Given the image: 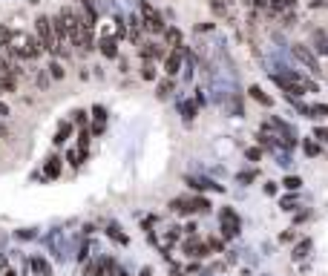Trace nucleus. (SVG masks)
Returning <instances> with one entry per match:
<instances>
[{
  "label": "nucleus",
  "instance_id": "1",
  "mask_svg": "<svg viewBox=\"0 0 328 276\" xmlns=\"http://www.w3.org/2000/svg\"><path fill=\"white\" fill-rule=\"evenodd\" d=\"M35 37L44 52H49V55L58 52V41H55V29H52V18L49 15H38L35 18Z\"/></svg>",
  "mask_w": 328,
  "mask_h": 276
},
{
  "label": "nucleus",
  "instance_id": "2",
  "mask_svg": "<svg viewBox=\"0 0 328 276\" xmlns=\"http://www.w3.org/2000/svg\"><path fill=\"white\" fill-rule=\"evenodd\" d=\"M138 18H141L144 32H150V35H164L167 23H164V18H161V12L156 9V6H150L147 0H141V6H138Z\"/></svg>",
  "mask_w": 328,
  "mask_h": 276
},
{
  "label": "nucleus",
  "instance_id": "3",
  "mask_svg": "<svg viewBox=\"0 0 328 276\" xmlns=\"http://www.w3.org/2000/svg\"><path fill=\"white\" fill-rule=\"evenodd\" d=\"M219 224H222V236H225V239H233V236L239 233V227H242L239 216H236L233 207H222V210H219Z\"/></svg>",
  "mask_w": 328,
  "mask_h": 276
},
{
  "label": "nucleus",
  "instance_id": "4",
  "mask_svg": "<svg viewBox=\"0 0 328 276\" xmlns=\"http://www.w3.org/2000/svg\"><path fill=\"white\" fill-rule=\"evenodd\" d=\"M185 46L181 49H170L167 55H164V72H167V78H173V75H178V69H181V63H185Z\"/></svg>",
  "mask_w": 328,
  "mask_h": 276
},
{
  "label": "nucleus",
  "instance_id": "5",
  "mask_svg": "<svg viewBox=\"0 0 328 276\" xmlns=\"http://www.w3.org/2000/svg\"><path fill=\"white\" fill-rule=\"evenodd\" d=\"M138 55H141V61H156V58H164L167 49L150 41V44H138Z\"/></svg>",
  "mask_w": 328,
  "mask_h": 276
},
{
  "label": "nucleus",
  "instance_id": "6",
  "mask_svg": "<svg viewBox=\"0 0 328 276\" xmlns=\"http://www.w3.org/2000/svg\"><path fill=\"white\" fill-rule=\"evenodd\" d=\"M294 55H297V58H300L302 63H308L311 66V72H319V63H317V58H314V55H311V49L305 44H294Z\"/></svg>",
  "mask_w": 328,
  "mask_h": 276
},
{
  "label": "nucleus",
  "instance_id": "7",
  "mask_svg": "<svg viewBox=\"0 0 328 276\" xmlns=\"http://www.w3.org/2000/svg\"><path fill=\"white\" fill-rule=\"evenodd\" d=\"M127 29H130V32H127V37H130V41H133V44H141V18H138V15H130V18H127Z\"/></svg>",
  "mask_w": 328,
  "mask_h": 276
},
{
  "label": "nucleus",
  "instance_id": "8",
  "mask_svg": "<svg viewBox=\"0 0 328 276\" xmlns=\"http://www.w3.org/2000/svg\"><path fill=\"white\" fill-rule=\"evenodd\" d=\"M164 44H167V52L170 49H181V46H185L181 44V32H178L176 26H167L164 29Z\"/></svg>",
  "mask_w": 328,
  "mask_h": 276
},
{
  "label": "nucleus",
  "instance_id": "9",
  "mask_svg": "<svg viewBox=\"0 0 328 276\" xmlns=\"http://www.w3.org/2000/svg\"><path fill=\"white\" fill-rule=\"evenodd\" d=\"M106 127V109L104 107H92V133L101 135Z\"/></svg>",
  "mask_w": 328,
  "mask_h": 276
},
{
  "label": "nucleus",
  "instance_id": "10",
  "mask_svg": "<svg viewBox=\"0 0 328 276\" xmlns=\"http://www.w3.org/2000/svg\"><path fill=\"white\" fill-rule=\"evenodd\" d=\"M98 49L104 58H118V44L113 37H98Z\"/></svg>",
  "mask_w": 328,
  "mask_h": 276
},
{
  "label": "nucleus",
  "instance_id": "11",
  "mask_svg": "<svg viewBox=\"0 0 328 276\" xmlns=\"http://www.w3.org/2000/svg\"><path fill=\"white\" fill-rule=\"evenodd\" d=\"M187 187H193V190H216V193L222 190L216 181H207V178H187Z\"/></svg>",
  "mask_w": 328,
  "mask_h": 276
},
{
  "label": "nucleus",
  "instance_id": "12",
  "mask_svg": "<svg viewBox=\"0 0 328 276\" xmlns=\"http://www.w3.org/2000/svg\"><path fill=\"white\" fill-rule=\"evenodd\" d=\"M32 270H35L38 276H52V265H49L44 256H32Z\"/></svg>",
  "mask_w": 328,
  "mask_h": 276
},
{
  "label": "nucleus",
  "instance_id": "13",
  "mask_svg": "<svg viewBox=\"0 0 328 276\" xmlns=\"http://www.w3.org/2000/svg\"><path fill=\"white\" fill-rule=\"evenodd\" d=\"M44 173L46 176H52V178H58L61 176V159H58V155H49L46 164H44Z\"/></svg>",
  "mask_w": 328,
  "mask_h": 276
},
{
  "label": "nucleus",
  "instance_id": "14",
  "mask_svg": "<svg viewBox=\"0 0 328 276\" xmlns=\"http://www.w3.org/2000/svg\"><path fill=\"white\" fill-rule=\"evenodd\" d=\"M314 49H317V55H328V37H325L322 29L314 32Z\"/></svg>",
  "mask_w": 328,
  "mask_h": 276
},
{
  "label": "nucleus",
  "instance_id": "15",
  "mask_svg": "<svg viewBox=\"0 0 328 276\" xmlns=\"http://www.w3.org/2000/svg\"><path fill=\"white\" fill-rule=\"evenodd\" d=\"M170 207H173V213H181V216L193 213V210H190V199H173V202H170Z\"/></svg>",
  "mask_w": 328,
  "mask_h": 276
},
{
  "label": "nucleus",
  "instance_id": "16",
  "mask_svg": "<svg viewBox=\"0 0 328 276\" xmlns=\"http://www.w3.org/2000/svg\"><path fill=\"white\" fill-rule=\"evenodd\" d=\"M302 112L308 118H325L328 115V104H314V107H302Z\"/></svg>",
  "mask_w": 328,
  "mask_h": 276
},
{
  "label": "nucleus",
  "instance_id": "17",
  "mask_svg": "<svg viewBox=\"0 0 328 276\" xmlns=\"http://www.w3.org/2000/svg\"><path fill=\"white\" fill-rule=\"evenodd\" d=\"M248 92H250V98L257 101V104H262V107H271V104H274V101H271V95H265L259 87H250Z\"/></svg>",
  "mask_w": 328,
  "mask_h": 276
},
{
  "label": "nucleus",
  "instance_id": "18",
  "mask_svg": "<svg viewBox=\"0 0 328 276\" xmlns=\"http://www.w3.org/2000/svg\"><path fill=\"white\" fill-rule=\"evenodd\" d=\"M190 210H193V213H207V210H210V202L202 199V196H196V199H190Z\"/></svg>",
  "mask_w": 328,
  "mask_h": 276
},
{
  "label": "nucleus",
  "instance_id": "19",
  "mask_svg": "<svg viewBox=\"0 0 328 276\" xmlns=\"http://www.w3.org/2000/svg\"><path fill=\"white\" fill-rule=\"evenodd\" d=\"M141 78H144V81H156V78H159V72H156L153 61H144V63H141Z\"/></svg>",
  "mask_w": 328,
  "mask_h": 276
},
{
  "label": "nucleus",
  "instance_id": "20",
  "mask_svg": "<svg viewBox=\"0 0 328 276\" xmlns=\"http://www.w3.org/2000/svg\"><path fill=\"white\" fill-rule=\"evenodd\" d=\"M69 133H72V124H61V130H58V135H55L52 141H55V144H66Z\"/></svg>",
  "mask_w": 328,
  "mask_h": 276
},
{
  "label": "nucleus",
  "instance_id": "21",
  "mask_svg": "<svg viewBox=\"0 0 328 276\" xmlns=\"http://www.w3.org/2000/svg\"><path fill=\"white\" fill-rule=\"evenodd\" d=\"M106 233H110V239H113V242H121V245H127V236L118 230V224H110V227H106Z\"/></svg>",
  "mask_w": 328,
  "mask_h": 276
},
{
  "label": "nucleus",
  "instance_id": "22",
  "mask_svg": "<svg viewBox=\"0 0 328 276\" xmlns=\"http://www.w3.org/2000/svg\"><path fill=\"white\" fill-rule=\"evenodd\" d=\"M170 92H173V81H159V92H156V95H159V98H167Z\"/></svg>",
  "mask_w": 328,
  "mask_h": 276
},
{
  "label": "nucleus",
  "instance_id": "23",
  "mask_svg": "<svg viewBox=\"0 0 328 276\" xmlns=\"http://www.w3.org/2000/svg\"><path fill=\"white\" fill-rule=\"evenodd\" d=\"M282 187H285V190H300V187H302V178H297V176L282 178Z\"/></svg>",
  "mask_w": 328,
  "mask_h": 276
},
{
  "label": "nucleus",
  "instance_id": "24",
  "mask_svg": "<svg viewBox=\"0 0 328 276\" xmlns=\"http://www.w3.org/2000/svg\"><path fill=\"white\" fill-rule=\"evenodd\" d=\"M46 72H49V75H52L55 81H61V78H63V66H61L58 61H52V63H49V66H46Z\"/></svg>",
  "mask_w": 328,
  "mask_h": 276
},
{
  "label": "nucleus",
  "instance_id": "25",
  "mask_svg": "<svg viewBox=\"0 0 328 276\" xmlns=\"http://www.w3.org/2000/svg\"><path fill=\"white\" fill-rule=\"evenodd\" d=\"M178 233H181V227H167V233H164V242H167V248L178 242Z\"/></svg>",
  "mask_w": 328,
  "mask_h": 276
},
{
  "label": "nucleus",
  "instance_id": "26",
  "mask_svg": "<svg viewBox=\"0 0 328 276\" xmlns=\"http://www.w3.org/2000/svg\"><path fill=\"white\" fill-rule=\"evenodd\" d=\"M302 150H305V155H319V144H317V141H311V138H305Z\"/></svg>",
  "mask_w": 328,
  "mask_h": 276
},
{
  "label": "nucleus",
  "instance_id": "27",
  "mask_svg": "<svg viewBox=\"0 0 328 276\" xmlns=\"http://www.w3.org/2000/svg\"><path fill=\"white\" fill-rule=\"evenodd\" d=\"M257 176H259L257 170H248V173H239V176H236V181H239V184H250Z\"/></svg>",
  "mask_w": 328,
  "mask_h": 276
},
{
  "label": "nucleus",
  "instance_id": "28",
  "mask_svg": "<svg viewBox=\"0 0 328 276\" xmlns=\"http://www.w3.org/2000/svg\"><path fill=\"white\" fill-rule=\"evenodd\" d=\"M308 248H311V242H308V239L300 242V245H297V250H294V259H302L305 253H308Z\"/></svg>",
  "mask_w": 328,
  "mask_h": 276
},
{
  "label": "nucleus",
  "instance_id": "29",
  "mask_svg": "<svg viewBox=\"0 0 328 276\" xmlns=\"http://www.w3.org/2000/svg\"><path fill=\"white\" fill-rule=\"evenodd\" d=\"M181 112H185V121H193V118H196V107H193V104H185Z\"/></svg>",
  "mask_w": 328,
  "mask_h": 276
},
{
  "label": "nucleus",
  "instance_id": "30",
  "mask_svg": "<svg viewBox=\"0 0 328 276\" xmlns=\"http://www.w3.org/2000/svg\"><path fill=\"white\" fill-rule=\"evenodd\" d=\"M314 138H317V141H328V127H317V130H314Z\"/></svg>",
  "mask_w": 328,
  "mask_h": 276
},
{
  "label": "nucleus",
  "instance_id": "31",
  "mask_svg": "<svg viewBox=\"0 0 328 276\" xmlns=\"http://www.w3.org/2000/svg\"><path fill=\"white\" fill-rule=\"evenodd\" d=\"M245 159H248V161H259V159H262V150H257V147H250V150L245 152Z\"/></svg>",
  "mask_w": 328,
  "mask_h": 276
},
{
  "label": "nucleus",
  "instance_id": "32",
  "mask_svg": "<svg viewBox=\"0 0 328 276\" xmlns=\"http://www.w3.org/2000/svg\"><path fill=\"white\" fill-rule=\"evenodd\" d=\"M75 124H87V112H84V109H78V112H75Z\"/></svg>",
  "mask_w": 328,
  "mask_h": 276
},
{
  "label": "nucleus",
  "instance_id": "33",
  "mask_svg": "<svg viewBox=\"0 0 328 276\" xmlns=\"http://www.w3.org/2000/svg\"><path fill=\"white\" fill-rule=\"evenodd\" d=\"M210 9L216 12V15H225V12H228V9H225V6H222V3H216V0H213V3H210Z\"/></svg>",
  "mask_w": 328,
  "mask_h": 276
},
{
  "label": "nucleus",
  "instance_id": "34",
  "mask_svg": "<svg viewBox=\"0 0 328 276\" xmlns=\"http://www.w3.org/2000/svg\"><path fill=\"white\" fill-rule=\"evenodd\" d=\"M265 193H268V196H274V193H276V184H274V181H268V184H265Z\"/></svg>",
  "mask_w": 328,
  "mask_h": 276
},
{
  "label": "nucleus",
  "instance_id": "35",
  "mask_svg": "<svg viewBox=\"0 0 328 276\" xmlns=\"http://www.w3.org/2000/svg\"><path fill=\"white\" fill-rule=\"evenodd\" d=\"M6 115H9V107H6V104L0 101V118H6Z\"/></svg>",
  "mask_w": 328,
  "mask_h": 276
},
{
  "label": "nucleus",
  "instance_id": "36",
  "mask_svg": "<svg viewBox=\"0 0 328 276\" xmlns=\"http://www.w3.org/2000/svg\"><path fill=\"white\" fill-rule=\"evenodd\" d=\"M138 276H153V270H150V267H144V270H141Z\"/></svg>",
  "mask_w": 328,
  "mask_h": 276
},
{
  "label": "nucleus",
  "instance_id": "37",
  "mask_svg": "<svg viewBox=\"0 0 328 276\" xmlns=\"http://www.w3.org/2000/svg\"><path fill=\"white\" fill-rule=\"evenodd\" d=\"M118 276H127V270H118Z\"/></svg>",
  "mask_w": 328,
  "mask_h": 276
},
{
  "label": "nucleus",
  "instance_id": "38",
  "mask_svg": "<svg viewBox=\"0 0 328 276\" xmlns=\"http://www.w3.org/2000/svg\"><path fill=\"white\" fill-rule=\"evenodd\" d=\"M245 3H253V0H245Z\"/></svg>",
  "mask_w": 328,
  "mask_h": 276
},
{
  "label": "nucleus",
  "instance_id": "39",
  "mask_svg": "<svg viewBox=\"0 0 328 276\" xmlns=\"http://www.w3.org/2000/svg\"><path fill=\"white\" fill-rule=\"evenodd\" d=\"M176 276H178V273H176Z\"/></svg>",
  "mask_w": 328,
  "mask_h": 276
}]
</instances>
